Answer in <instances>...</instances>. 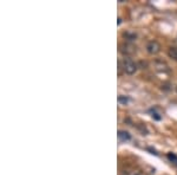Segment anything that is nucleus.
I'll list each match as a JSON object with an SVG mask.
<instances>
[{"mask_svg": "<svg viewBox=\"0 0 177 175\" xmlns=\"http://www.w3.org/2000/svg\"><path fill=\"white\" fill-rule=\"evenodd\" d=\"M118 140L120 142H128L131 140V135L125 130H119L118 131Z\"/></svg>", "mask_w": 177, "mask_h": 175, "instance_id": "20e7f679", "label": "nucleus"}, {"mask_svg": "<svg viewBox=\"0 0 177 175\" xmlns=\"http://www.w3.org/2000/svg\"><path fill=\"white\" fill-rule=\"evenodd\" d=\"M119 50L124 56H131L136 52V46L132 43H123L119 45Z\"/></svg>", "mask_w": 177, "mask_h": 175, "instance_id": "f03ea898", "label": "nucleus"}, {"mask_svg": "<svg viewBox=\"0 0 177 175\" xmlns=\"http://www.w3.org/2000/svg\"><path fill=\"white\" fill-rule=\"evenodd\" d=\"M155 65H156V69L158 70V71H161V72H168V71H169V66H168L164 62H159V60H157V62L155 63Z\"/></svg>", "mask_w": 177, "mask_h": 175, "instance_id": "39448f33", "label": "nucleus"}, {"mask_svg": "<svg viewBox=\"0 0 177 175\" xmlns=\"http://www.w3.org/2000/svg\"><path fill=\"white\" fill-rule=\"evenodd\" d=\"M135 175H138V174H135Z\"/></svg>", "mask_w": 177, "mask_h": 175, "instance_id": "1a4fd4ad", "label": "nucleus"}, {"mask_svg": "<svg viewBox=\"0 0 177 175\" xmlns=\"http://www.w3.org/2000/svg\"><path fill=\"white\" fill-rule=\"evenodd\" d=\"M147 51L150 55H156L161 51V45H159V43L157 40H150L147 44Z\"/></svg>", "mask_w": 177, "mask_h": 175, "instance_id": "7ed1b4c3", "label": "nucleus"}, {"mask_svg": "<svg viewBox=\"0 0 177 175\" xmlns=\"http://www.w3.org/2000/svg\"><path fill=\"white\" fill-rule=\"evenodd\" d=\"M168 55H169V57L172 58L174 60H177V46L170 47L169 51H168Z\"/></svg>", "mask_w": 177, "mask_h": 175, "instance_id": "423d86ee", "label": "nucleus"}, {"mask_svg": "<svg viewBox=\"0 0 177 175\" xmlns=\"http://www.w3.org/2000/svg\"><path fill=\"white\" fill-rule=\"evenodd\" d=\"M123 70L125 71L128 75H133L136 71H137V69H138V64L132 60L131 58H124L123 59Z\"/></svg>", "mask_w": 177, "mask_h": 175, "instance_id": "f257e3e1", "label": "nucleus"}, {"mask_svg": "<svg viewBox=\"0 0 177 175\" xmlns=\"http://www.w3.org/2000/svg\"><path fill=\"white\" fill-rule=\"evenodd\" d=\"M167 157L169 159V161H170L171 163H174V165L177 167V155H176V154H174V153H169V154L167 155Z\"/></svg>", "mask_w": 177, "mask_h": 175, "instance_id": "0eeeda50", "label": "nucleus"}, {"mask_svg": "<svg viewBox=\"0 0 177 175\" xmlns=\"http://www.w3.org/2000/svg\"><path fill=\"white\" fill-rule=\"evenodd\" d=\"M118 102H119L120 104H127V103L129 102V98H127V97L124 98L123 96H119V97H118Z\"/></svg>", "mask_w": 177, "mask_h": 175, "instance_id": "6e6552de", "label": "nucleus"}]
</instances>
